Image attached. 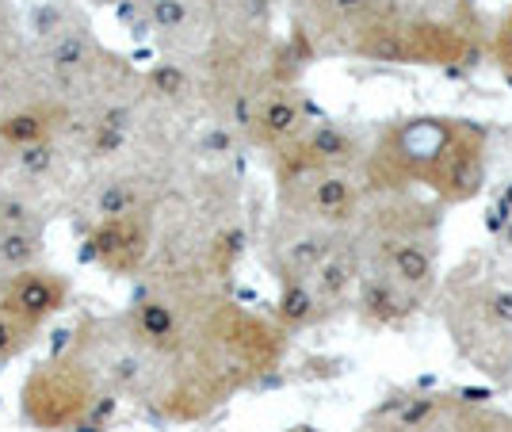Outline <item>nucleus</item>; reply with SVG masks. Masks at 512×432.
<instances>
[{"mask_svg": "<svg viewBox=\"0 0 512 432\" xmlns=\"http://www.w3.org/2000/svg\"><path fill=\"white\" fill-rule=\"evenodd\" d=\"M92 398H96V390H92L88 368H81V364H46L27 379L23 410L43 429H62V425H77L85 417Z\"/></svg>", "mask_w": 512, "mask_h": 432, "instance_id": "f257e3e1", "label": "nucleus"}, {"mask_svg": "<svg viewBox=\"0 0 512 432\" xmlns=\"http://www.w3.org/2000/svg\"><path fill=\"white\" fill-rule=\"evenodd\" d=\"M65 299H69V283H65L58 272L23 268V272H16V276L8 280L4 295H0V306L39 329L46 318H54V314L62 310Z\"/></svg>", "mask_w": 512, "mask_h": 432, "instance_id": "f03ea898", "label": "nucleus"}, {"mask_svg": "<svg viewBox=\"0 0 512 432\" xmlns=\"http://www.w3.org/2000/svg\"><path fill=\"white\" fill-rule=\"evenodd\" d=\"M150 249L146 218H100L96 230L88 234V253L111 272H134Z\"/></svg>", "mask_w": 512, "mask_h": 432, "instance_id": "7ed1b4c3", "label": "nucleus"}, {"mask_svg": "<svg viewBox=\"0 0 512 432\" xmlns=\"http://www.w3.org/2000/svg\"><path fill=\"white\" fill-rule=\"evenodd\" d=\"M43 65H46V73L58 77L62 85H73V81H81L85 73H92V65H96V46H92L85 27H69L65 35L50 39V43L43 46Z\"/></svg>", "mask_w": 512, "mask_h": 432, "instance_id": "20e7f679", "label": "nucleus"}, {"mask_svg": "<svg viewBox=\"0 0 512 432\" xmlns=\"http://www.w3.org/2000/svg\"><path fill=\"white\" fill-rule=\"evenodd\" d=\"M146 203H150V188L134 176H115L100 184V192L92 199V211L96 218H134L146 215Z\"/></svg>", "mask_w": 512, "mask_h": 432, "instance_id": "39448f33", "label": "nucleus"}, {"mask_svg": "<svg viewBox=\"0 0 512 432\" xmlns=\"http://www.w3.org/2000/svg\"><path fill=\"white\" fill-rule=\"evenodd\" d=\"M153 20V31L169 43H188L195 27L203 20V4L199 0H142Z\"/></svg>", "mask_w": 512, "mask_h": 432, "instance_id": "423d86ee", "label": "nucleus"}, {"mask_svg": "<svg viewBox=\"0 0 512 432\" xmlns=\"http://www.w3.org/2000/svg\"><path fill=\"white\" fill-rule=\"evenodd\" d=\"M134 329H138V337L153 348H172L176 345V337H180V318H176V306L169 299H161V295H153V299H142L138 310H134Z\"/></svg>", "mask_w": 512, "mask_h": 432, "instance_id": "0eeeda50", "label": "nucleus"}, {"mask_svg": "<svg viewBox=\"0 0 512 432\" xmlns=\"http://www.w3.org/2000/svg\"><path fill=\"white\" fill-rule=\"evenodd\" d=\"M50 130H54L50 111L20 108L0 119V142L12 146V150H23V146H35V142H50Z\"/></svg>", "mask_w": 512, "mask_h": 432, "instance_id": "6e6552de", "label": "nucleus"}, {"mask_svg": "<svg viewBox=\"0 0 512 432\" xmlns=\"http://www.w3.org/2000/svg\"><path fill=\"white\" fill-rule=\"evenodd\" d=\"M43 253V230L39 226H23V230H0V264L23 272L31 268Z\"/></svg>", "mask_w": 512, "mask_h": 432, "instance_id": "1a4fd4ad", "label": "nucleus"}, {"mask_svg": "<svg viewBox=\"0 0 512 432\" xmlns=\"http://www.w3.org/2000/svg\"><path fill=\"white\" fill-rule=\"evenodd\" d=\"M302 123V108L295 100H287V96H272L264 108L256 111V127L264 138H287V134H295Z\"/></svg>", "mask_w": 512, "mask_h": 432, "instance_id": "9d476101", "label": "nucleus"}, {"mask_svg": "<svg viewBox=\"0 0 512 432\" xmlns=\"http://www.w3.org/2000/svg\"><path fill=\"white\" fill-rule=\"evenodd\" d=\"M69 27H77V20H73V12H69L65 4H58V0H39V4L27 12V31L43 46L50 43V39H58V35H65Z\"/></svg>", "mask_w": 512, "mask_h": 432, "instance_id": "9b49d317", "label": "nucleus"}, {"mask_svg": "<svg viewBox=\"0 0 512 432\" xmlns=\"http://www.w3.org/2000/svg\"><path fill=\"white\" fill-rule=\"evenodd\" d=\"M310 203L318 207L321 215L344 218L348 203H352V184L344 176H321L318 184H314V192H310Z\"/></svg>", "mask_w": 512, "mask_h": 432, "instance_id": "f8f14e48", "label": "nucleus"}, {"mask_svg": "<svg viewBox=\"0 0 512 432\" xmlns=\"http://www.w3.org/2000/svg\"><path fill=\"white\" fill-rule=\"evenodd\" d=\"M306 150L321 157V161H344V157H352V138L341 127H333V123H321V127L310 130Z\"/></svg>", "mask_w": 512, "mask_h": 432, "instance_id": "ddd939ff", "label": "nucleus"}, {"mask_svg": "<svg viewBox=\"0 0 512 432\" xmlns=\"http://www.w3.org/2000/svg\"><path fill=\"white\" fill-rule=\"evenodd\" d=\"M314 306H318V295L306 287V283H287L283 295H279V318L291 325H302L314 318Z\"/></svg>", "mask_w": 512, "mask_h": 432, "instance_id": "4468645a", "label": "nucleus"}, {"mask_svg": "<svg viewBox=\"0 0 512 432\" xmlns=\"http://www.w3.org/2000/svg\"><path fill=\"white\" fill-rule=\"evenodd\" d=\"M394 272L406 283H425L432 276V253L421 245H398L394 249Z\"/></svg>", "mask_w": 512, "mask_h": 432, "instance_id": "2eb2a0df", "label": "nucleus"}, {"mask_svg": "<svg viewBox=\"0 0 512 432\" xmlns=\"http://www.w3.org/2000/svg\"><path fill=\"white\" fill-rule=\"evenodd\" d=\"M314 283H318V295L321 299H337V295H344V287L352 283V264L341 257H325L318 264V276H314Z\"/></svg>", "mask_w": 512, "mask_h": 432, "instance_id": "dca6fc26", "label": "nucleus"}, {"mask_svg": "<svg viewBox=\"0 0 512 432\" xmlns=\"http://www.w3.org/2000/svg\"><path fill=\"white\" fill-rule=\"evenodd\" d=\"M23 226H39V207L23 195L4 192L0 195V230H23Z\"/></svg>", "mask_w": 512, "mask_h": 432, "instance_id": "f3484780", "label": "nucleus"}, {"mask_svg": "<svg viewBox=\"0 0 512 432\" xmlns=\"http://www.w3.org/2000/svg\"><path fill=\"white\" fill-rule=\"evenodd\" d=\"M329 257V241L325 238H299L287 245V264L295 268V272H318V264Z\"/></svg>", "mask_w": 512, "mask_h": 432, "instance_id": "a211bd4d", "label": "nucleus"}, {"mask_svg": "<svg viewBox=\"0 0 512 432\" xmlns=\"http://www.w3.org/2000/svg\"><path fill=\"white\" fill-rule=\"evenodd\" d=\"M31 333H35V325H27L23 318H16L12 310L0 306V360L16 356V352L31 341Z\"/></svg>", "mask_w": 512, "mask_h": 432, "instance_id": "6ab92c4d", "label": "nucleus"}, {"mask_svg": "<svg viewBox=\"0 0 512 432\" xmlns=\"http://www.w3.org/2000/svg\"><path fill=\"white\" fill-rule=\"evenodd\" d=\"M54 161H58V153H54V142H35V146H23L16 150V165H20L27 176H50L54 169Z\"/></svg>", "mask_w": 512, "mask_h": 432, "instance_id": "aec40b11", "label": "nucleus"}, {"mask_svg": "<svg viewBox=\"0 0 512 432\" xmlns=\"http://www.w3.org/2000/svg\"><path fill=\"white\" fill-rule=\"evenodd\" d=\"M363 310H367L371 318H379V322L394 318V314H398V306H394V291H390L386 283H367V287H363Z\"/></svg>", "mask_w": 512, "mask_h": 432, "instance_id": "412c9836", "label": "nucleus"}, {"mask_svg": "<svg viewBox=\"0 0 512 432\" xmlns=\"http://www.w3.org/2000/svg\"><path fill=\"white\" fill-rule=\"evenodd\" d=\"M432 410H436V398H428V394L409 398L406 406H402V413H398V425H402V429H417V425H425Z\"/></svg>", "mask_w": 512, "mask_h": 432, "instance_id": "4be33fe9", "label": "nucleus"}, {"mask_svg": "<svg viewBox=\"0 0 512 432\" xmlns=\"http://www.w3.org/2000/svg\"><path fill=\"white\" fill-rule=\"evenodd\" d=\"M153 88H161V92H169V96H184V92H188V73L176 69V65L153 69Z\"/></svg>", "mask_w": 512, "mask_h": 432, "instance_id": "5701e85b", "label": "nucleus"}, {"mask_svg": "<svg viewBox=\"0 0 512 432\" xmlns=\"http://www.w3.org/2000/svg\"><path fill=\"white\" fill-rule=\"evenodd\" d=\"M127 146V130H115V127H104V123H96V134H92V150L96 153H115Z\"/></svg>", "mask_w": 512, "mask_h": 432, "instance_id": "b1692460", "label": "nucleus"}, {"mask_svg": "<svg viewBox=\"0 0 512 432\" xmlns=\"http://www.w3.org/2000/svg\"><path fill=\"white\" fill-rule=\"evenodd\" d=\"M490 314L497 318V322H505V325H512V295L509 291H497L490 299Z\"/></svg>", "mask_w": 512, "mask_h": 432, "instance_id": "393cba45", "label": "nucleus"}, {"mask_svg": "<svg viewBox=\"0 0 512 432\" xmlns=\"http://www.w3.org/2000/svg\"><path fill=\"white\" fill-rule=\"evenodd\" d=\"M509 222H512V207L501 199V203L490 211V218H486V226H490L493 234H501V230H509Z\"/></svg>", "mask_w": 512, "mask_h": 432, "instance_id": "a878e982", "label": "nucleus"}, {"mask_svg": "<svg viewBox=\"0 0 512 432\" xmlns=\"http://www.w3.org/2000/svg\"><path fill=\"white\" fill-rule=\"evenodd\" d=\"M459 398H463V402H470V406H474V402H490V390H486V387H463V390H459Z\"/></svg>", "mask_w": 512, "mask_h": 432, "instance_id": "bb28decb", "label": "nucleus"}, {"mask_svg": "<svg viewBox=\"0 0 512 432\" xmlns=\"http://www.w3.org/2000/svg\"><path fill=\"white\" fill-rule=\"evenodd\" d=\"M8 35H12V16H8V4L0 0V43H4Z\"/></svg>", "mask_w": 512, "mask_h": 432, "instance_id": "cd10ccee", "label": "nucleus"}, {"mask_svg": "<svg viewBox=\"0 0 512 432\" xmlns=\"http://www.w3.org/2000/svg\"><path fill=\"white\" fill-rule=\"evenodd\" d=\"M4 100H8V81L0 77V108H4Z\"/></svg>", "mask_w": 512, "mask_h": 432, "instance_id": "c85d7f7f", "label": "nucleus"}, {"mask_svg": "<svg viewBox=\"0 0 512 432\" xmlns=\"http://www.w3.org/2000/svg\"><path fill=\"white\" fill-rule=\"evenodd\" d=\"M501 199H505V203H509V207H512V184H509V188H505V195H501Z\"/></svg>", "mask_w": 512, "mask_h": 432, "instance_id": "c756f323", "label": "nucleus"}, {"mask_svg": "<svg viewBox=\"0 0 512 432\" xmlns=\"http://www.w3.org/2000/svg\"><path fill=\"white\" fill-rule=\"evenodd\" d=\"M505 85H512V69L505 65Z\"/></svg>", "mask_w": 512, "mask_h": 432, "instance_id": "7c9ffc66", "label": "nucleus"}, {"mask_svg": "<svg viewBox=\"0 0 512 432\" xmlns=\"http://www.w3.org/2000/svg\"><path fill=\"white\" fill-rule=\"evenodd\" d=\"M295 432H318V429H310V425H299V429H295Z\"/></svg>", "mask_w": 512, "mask_h": 432, "instance_id": "2f4dec72", "label": "nucleus"}, {"mask_svg": "<svg viewBox=\"0 0 512 432\" xmlns=\"http://www.w3.org/2000/svg\"><path fill=\"white\" fill-rule=\"evenodd\" d=\"M509 46H512V27H509Z\"/></svg>", "mask_w": 512, "mask_h": 432, "instance_id": "473e14b6", "label": "nucleus"}]
</instances>
